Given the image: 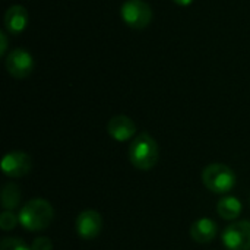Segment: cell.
Returning a JSON list of instances; mask_svg holds the SVG:
<instances>
[{"instance_id": "8992f818", "label": "cell", "mask_w": 250, "mask_h": 250, "mask_svg": "<svg viewBox=\"0 0 250 250\" xmlns=\"http://www.w3.org/2000/svg\"><path fill=\"white\" fill-rule=\"evenodd\" d=\"M7 73L16 79H23L29 76L34 70V59L23 48H15L6 56Z\"/></svg>"}, {"instance_id": "7a4b0ae2", "label": "cell", "mask_w": 250, "mask_h": 250, "mask_svg": "<svg viewBox=\"0 0 250 250\" xmlns=\"http://www.w3.org/2000/svg\"><path fill=\"white\" fill-rule=\"evenodd\" d=\"M127 155L135 168L148 171L158 163L160 149L157 141L149 133L144 132L130 142Z\"/></svg>"}, {"instance_id": "5bb4252c", "label": "cell", "mask_w": 250, "mask_h": 250, "mask_svg": "<svg viewBox=\"0 0 250 250\" xmlns=\"http://www.w3.org/2000/svg\"><path fill=\"white\" fill-rule=\"evenodd\" d=\"M19 223V217H16L12 211H3L0 214V227L3 231H10Z\"/></svg>"}, {"instance_id": "277c9868", "label": "cell", "mask_w": 250, "mask_h": 250, "mask_svg": "<svg viewBox=\"0 0 250 250\" xmlns=\"http://www.w3.org/2000/svg\"><path fill=\"white\" fill-rule=\"evenodd\" d=\"M122 18L133 29H144L152 21V9L144 0H127L122 6Z\"/></svg>"}, {"instance_id": "52a82bcc", "label": "cell", "mask_w": 250, "mask_h": 250, "mask_svg": "<svg viewBox=\"0 0 250 250\" xmlns=\"http://www.w3.org/2000/svg\"><path fill=\"white\" fill-rule=\"evenodd\" d=\"M32 168V160L26 152L12 151L7 152L1 160V171L4 176L18 179L26 176Z\"/></svg>"}, {"instance_id": "9a60e30c", "label": "cell", "mask_w": 250, "mask_h": 250, "mask_svg": "<svg viewBox=\"0 0 250 250\" xmlns=\"http://www.w3.org/2000/svg\"><path fill=\"white\" fill-rule=\"evenodd\" d=\"M0 250H32L28 245L18 237H6L0 243Z\"/></svg>"}, {"instance_id": "e0dca14e", "label": "cell", "mask_w": 250, "mask_h": 250, "mask_svg": "<svg viewBox=\"0 0 250 250\" xmlns=\"http://www.w3.org/2000/svg\"><path fill=\"white\" fill-rule=\"evenodd\" d=\"M7 51V35L6 32H0V56H6Z\"/></svg>"}, {"instance_id": "30bf717a", "label": "cell", "mask_w": 250, "mask_h": 250, "mask_svg": "<svg viewBox=\"0 0 250 250\" xmlns=\"http://www.w3.org/2000/svg\"><path fill=\"white\" fill-rule=\"evenodd\" d=\"M28 25V12L21 4L10 6L4 13V26L12 35L21 34Z\"/></svg>"}, {"instance_id": "6da1fadb", "label": "cell", "mask_w": 250, "mask_h": 250, "mask_svg": "<svg viewBox=\"0 0 250 250\" xmlns=\"http://www.w3.org/2000/svg\"><path fill=\"white\" fill-rule=\"evenodd\" d=\"M19 224L28 231L45 230L54 217L53 207L45 199H31L19 211Z\"/></svg>"}, {"instance_id": "ba28073f", "label": "cell", "mask_w": 250, "mask_h": 250, "mask_svg": "<svg viewBox=\"0 0 250 250\" xmlns=\"http://www.w3.org/2000/svg\"><path fill=\"white\" fill-rule=\"evenodd\" d=\"M103 217L94 209L82 211L76 218V233L83 240L95 239L103 230Z\"/></svg>"}, {"instance_id": "d6986e66", "label": "cell", "mask_w": 250, "mask_h": 250, "mask_svg": "<svg viewBox=\"0 0 250 250\" xmlns=\"http://www.w3.org/2000/svg\"><path fill=\"white\" fill-rule=\"evenodd\" d=\"M249 205H250V195H249Z\"/></svg>"}, {"instance_id": "2e32d148", "label": "cell", "mask_w": 250, "mask_h": 250, "mask_svg": "<svg viewBox=\"0 0 250 250\" xmlns=\"http://www.w3.org/2000/svg\"><path fill=\"white\" fill-rule=\"evenodd\" d=\"M32 250H53V243L48 237H37L32 245H31Z\"/></svg>"}, {"instance_id": "ac0fdd59", "label": "cell", "mask_w": 250, "mask_h": 250, "mask_svg": "<svg viewBox=\"0 0 250 250\" xmlns=\"http://www.w3.org/2000/svg\"><path fill=\"white\" fill-rule=\"evenodd\" d=\"M177 4H180V6H188V4H190L192 3V0H174Z\"/></svg>"}, {"instance_id": "7c38bea8", "label": "cell", "mask_w": 250, "mask_h": 250, "mask_svg": "<svg viewBox=\"0 0 250 250\" xmlns=\"http://www.w3.org/2000/svg\"><path fill=\"white\" fill-rule=\"evenodd\" d=\"M217 212L223 220H236L242 212V202L234 196H224L218 201Z\"/></svg>"}, {"instance_id": "5b68a950", "label": "cell", "mask_w": 250, "mask_h": 250, "mask_svg": "<svg viewBox=\"0 0 250 250\" xmlns=\"http://www.w3.org/2000/svg\"><path fill=\"white\" fill-rule=\"evenodd\" d=\"M223 243L229 250H250V221H236L223 233Z\"/></svg>"}, {"instance_id": "4fadbf2b", "label": "cell", "mask_w": 250, "mask_h": 250, "mask_svg": "<svg viewBox=\"0 0 250 250\" xmlns=\"http://www.w3.org/2000/svg\"><path fill=\"white\" fill-rule=\"evenodd\" d=\"M21 202V189L15 183H6L1 189V207L4 211H13Z\"/></svg>"}, {"instance_id": "3957f363", "label": "cell", "mask_w": 250, "mask_h": 250, "mask_svg": "<svg viewBox=\"0 0 250 250\" xmlns=\"http://www.w3.org/2000/svg\"><path fill=\"white\" fill-rule=\"evenodd\" d=\"M202 182L212 193H227L236 186V174L229 166L214 163L204 168Z\"/></svg>"}, {"instance_id": "8fae6325", "label": "cell", "mask_w": 250, "mask_h": 250, "mask_svg": "<svg viewBox=\"0 0 250 250\" xmlns=\"http://www.w3.org/2000/svg\"><path fill=\"white\" fill-rule=\"evenodd\" d=\"M218 233L217 224L209 218H201L190 227V236L196 243H209Z\"/></svg>"}, {"instance_id": "9c48e42d", "label": "cell", "mask_w": 250, "mask_h": 250, "mask_svg": "<svg viewBox=\"0 0 250 250\" xmlns=\"http://www.w3.org/2000/svg\"><path fill=\"white\" fill-rule=\"evenodd\" d=\"M107 132L114 141L125 142V141H129L130 138H133V135L136 133V125L129 116L117 114L108 120Z\"/></svg>"}]
</instances>
